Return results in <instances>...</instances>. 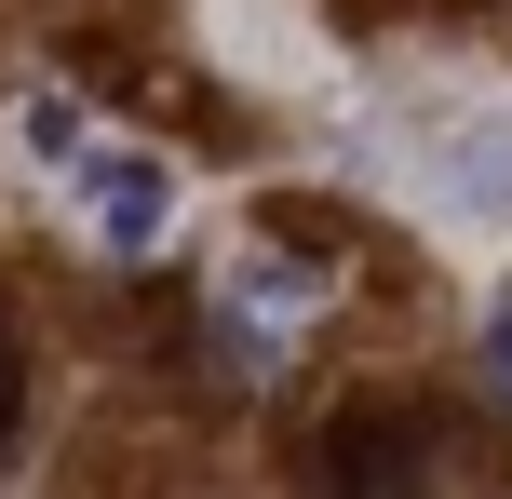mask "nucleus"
I'll return each instance as SVG.
<instances>
[{
	"instance_id": "f257e3e1",
	"label": "nucleus",
	"mask_w": 512,
	"mask_h": 499,
	"mask_svg": "<svg viewBox=\"0 0 512 499\" xmlns=\"http://www.w3.org/2000/svg\"><path fill=\"white\" fill-rule=\"evenodd\" d=\"M81 216H95L108 257H149V243L176 230V176H162L149 149H81Z\"/></svg>"
},
{
	"instance_id": "f03ea898",
	"label": "nucleus",
	"mask_w": 512,
	"mask_h": 499,
	"mask_svg": "<svg viewBox=\"0 0 512 499\" xmlns=\"http://www.w3.org/2000/svg\"><path fill=\"white\" fill-rule=\"evenodd\" d=\"M324 473L337 486H418L432 473V419L418 405H337L324 419Z\"/></svg>"
},
{
	"instance_id": "7ed1b4c3",
	"label": "nucleus",
	"mask_w": 512,
	"mask_h": 499,
	"mask_svg": "<svg viewBox=\"0 0 512 499\" xmlns=\"http://www.w3.org/2000/svg\"><path fill=\"white\" fill-rule=\"evenodd\" d=\"M14 149H27V162H81V108H68V95H27V108H14Z\"/></svg>"
},
{
	"instance_id": "20e7f679",
	"label": "nucleus",
	"mask_w": 512,
	"mask_h": 499,
	"mask_svg": "<svg viewBox=\"0 0 512 499\" xmlns=\"http://www.w3.org/2000/svg\"><path fill=\"white\" fill-rule=\"evenodd\" d=\"M14 432H27V338L0 324V459H14Z\"/></svg>"
},
{
	"instance_id": "39448f33",
	"label": "nucleus",
	"mask_w": 512,
	"mask_h": 499,
	"mask_svg": "<svg viewBox=\"0 0 512 499\" xmlns=\"http://www.w3.org/2000/svg\"><path fill=\"white\" fill-rule=\"evenodd\" d=\"M486 378H499V392H512V284L486 297Z\"/></svg>"
}]
</instances>
